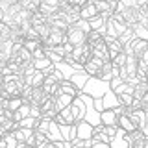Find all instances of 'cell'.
Wrapping results in <instances>:
<instances>
[{
    "label": "cell",
    "instance_id": "3",
    "mask_svg": "<svg viewBox=\"0 0 148 148\" xmlns=\"http://www.w3.org/2000/svg\"><path fill=\"white\" fill-rule=\"evenodd\" d=\"M65 43H67V32L52 28V30H50V34H48V37L43 41V46H45V48H54V46L65 45Z\"/></svg>",
    "mask_w": 148,
    "mask_h": 148
},
{
    "label": "cell",
    "instance_id": "35",
    "mask_svg": "<svg viewBox=\"0 0 148 148\" xmlns=\"http://www.w3.org/2000/svg\"><path fill=\"white\" fill-rule=\"evenodd\" d=\"M11 37V26L8 22L0 21V41H8Z\"/></svg>",
    "mask_w": 148,
    "mask_h": 148
},
{
    "label": "cell",
    "instance_id": "30",
    "mask_svg": "<svg viewBox=\"0 0 148 148\" xmlns=\"http://www.w3.org/2000/svg\"><path fill=\"white\" fill-rule=\"evenodd\" d=\"M132 32H133V37H137V39H145L148 41V28L143 24V22H139V24L132 26Z\"/></svg>",
    "mask_w": 148,
    "mask_h": 148
},
{
    "label": "cell",
    "instance_id": "8",
    "mask_svg": "<svg viewBox=\"0 0 148 148\" xmlns=\"http://www.w3.org/2000/svg\"><path fill=\"white\" fill-rule=\"evenodd\" d=\"M54 120L59 124V126H74V124H76V119H74V113H72L71 106L59 111V113L56 115V119H54Z\"/></svg>",
    "mask_w": 148,
    "mask_h": 148
},
{
    "label": "cell",
    "instance_id": "32",
    "mask_svg": "<svg viewBox=\"0 0 148 148\" xmlns=\"http://www.w3.org/2000/svg\"><path fill=\"white\" fill-rule=\"evenodd\" d=\"M30 115H32V106L30 104H22L21 108L15 111V120H17V122H21L22 119L30 117Z\"/></svg>",
    "mask_w": 148,
    "mask_h": 148
},
{
    "label": "cell",
    "instance_id": "24",
    "mask_svg": "<svg viewBox=\"0 0 148 148\" xmlns=\"http://www.w3.org/2000/svg\"><path fill=\"white\" fill-rule=\"evenodd\" d=\"M132 145H130V141L126 139V133L124 132H119V135L115 139H111L109 143V148H130Z\"/></svg>",
    "mask_w": 148,
    "mask_h": 148
},
{
    "label": "cell",
    "instance_id": "48",
    "mask_svg": "<svg viewBox=\"0 0 148 148\" xmlns=\"http://www.w3.org/2000/svg\"><path fill=\"white\" fill-rule=\"evenodd\" d=\"M119 2H122L126 8H132V6H137V0H119Z\"/></svg>",
    "mask_w": 148,
    "mask_h": 148
},
{
    "label": "cell",
    "instance_id": "42",
    "mask_svg": "<svg viewBox=\"0 0 148 148\" xmlns=\"http://www.w3.org/2000/svg\"><path fill=\"white\" fill-rule=\"evenodd\" d=\"M126 59H128V56H126V54H124V52H120V54L117 56V58H113V59H111V63H113V65H115V67H119V69H122V67H124V65H126Z\"/></svg>",
    "mask_w": 148,
    "mask_h": 148
},
{
    "label": "cell",
    "instance_id": "38",
    "mask_svg": "<svg viewBox=\"0 0 148 148\" xmlns=\"http://www.w3.org/2000/svg\"><path fill=\"white\" fill-rule=\"evenodd\" d=\"M37 122H39V119H37V117H32V115H30V117L22 119L18 124H21L22 128H32V130H35V128H37Z\"/></svg>",
    "mask_w": 148,
    "mask_h": 148
},
{
    "label": "cell",
    "instance_id": "46",
    "mask_svg": "<svg viewBox=\"0 0 148 148\" xmlns=\"http://www.w3.org/2000/svg\"><path fill=\"white\" fill-rule=\"evenodd\" d=\"M56 148H71V141H65V139L56 141Z\"/></svg>",
    "mask_w": 148,
    "mask_h": 148
},
{
    "label": "cell",
    "instance_id": "43",
    "mask_svg": "<svg viewBox=\"0 0 148 148\" xmlns=\"http://www.w3.org/2000/svg\"><path fill=\"white\" fill-rule=\"evenodd\" d=\"M91 104H92V109L96 111V113H102V111L106 109V104H104V98H92L91 100Z\"/></svg>",
    "mask_w": 148,
    "mask_h": 148
},
{
    "label": "cell",
    "instance_id": "6",
    "mask_svg": "<svg viewBox=\"0 0 148 148\" xmlns=\"http://www.w3.org/2000/svg\"><path fill=\"white\" fill-rule=\"evenodd\" d=\"M80 17H82V21H87V22L92 21V18H96V17H100L95 0H85V2L82 4L80 6Z\"/></svg>",
    "mask_w": 148,
    "mask_h": 148
},
{
    "label": "cell",
    "instance_id": "15",
    "mask_svg": "<svg viewBox=\"0 0 148 148\" xmlns=\"http://www.w3.org/2000/svg\"><path fill=\"white\" fill-rule=\"evenodd\" d=\"M126 45H130V48H132V52H133V56L139 59L143 54L148 50V41H145V39H137V37H133L130 43H126Z\"/></svg>",
    "mask_w": 148,
    "mask_h": 148
},
{
    "label": "cell",
    "instance_id": "25",
    "mask_svg": "<svg viewBox=\"0 0 148 148\" xmlns=\"http://www.w3.org/2000/svg\"><path fill=\"white\" fill-rule=\"evenodd\" d=\"M146 92H148V83L146 82H137L135 85H133V98L135 100H145V96H146Z\"/></svg>",
    "mask_w": 148,
    "mask_h": 148
},
{
    "label": "cell",
    "instance_id": "18",
    "mask_svg": "<svg viewBox=\"0 0 148 148\" xmlns=\"http://www.w3.org/2000/svg\"><path fill=\"white\" fill-rule=\"evenodd\" d=\"M71 82L74 83V85L78 87V91H83V87H85V83L89 82V76H87L83 71H74L72 72V76H71Z\"/></svg>",
    "mask_w": 148,
    "mask_h": 148
},
{
    "label": "cell",
    "instance_id": "53",
    "mask_svg": "<svg viewBox=\"0 0 148 148\" xmlns=\"http://www.w3.org/2000/svg\"><path fill=\"white\" fill-rule=\"evenodd\" d=\"M0 21H4V13L2 11H0Z\"/></svg>",
    "mask_w": 148,
    "mask_h": 148
},
{
    "label": "cell",
    "instance_id": "49",
    "mask_svg": "<svg viewBox=\"0 0 148 148\" xmlns=\"http://www.w3.org/2000/svg\"><path fill=\"white\" fill-rule=\"evenodd\" d=\"M15 148H30V146H28L26 143H17V146H15Z\"/></svg>",
    "mask_w": 148,
    "mask_h": 148
},
{
    "label": "cell",
    "instance_id": "12",
    "mask_svg": "<svg viewBox=\"0 0 148 148\" xmlns=\"http://www.w3.org/2000/svg\"><path fill=\"white\" fill-rule=\"evenodd\" d=\"M48 24H50V28H56V30H65V32L69 30V22L65 21L63 11H59V9L48 17Z\"/></svg>",
    "mask_w": 148,
    "mask_h": 148
},
{
    "label": "cell",
    "instance_id": "27",
    "mask_svg": "<svg viewBox=\"0 0 148 148\" xmlns=\"http://www.w3.org/2000/svg\"><path fill=\"white\" fill-rule=\"evenodd\" d=\"M59 87H61L63 92H67V95H72V96H76V98L82 95V92L78 91V87L74 85L71 80H61V82H59Z\"/></svg>",
    "mask_w": 148,
    "mask_h": 148
},
{
    "label": "cell",
    "instance_id": "14",
    "mask_svg": "<svg viewBox=\"0 0 148 148\" xmlns=\"http://www.w3.org/2000/svg\"><path fill=\"white\" fill-rule=\"evenodd\" d=\"M98 119H100V124L102 126H117V122H119V115L115 113V109H104L102 113L98 115Z\"/></svg>",
    "mask_w": 148,
    "mask_h": 148
},
{
    "label": "cell",
    "instance_id": "20",
    "mask_svg": "<svg viewBox=\"0 0 148 148\" xmlns=\"http://www.w3.org/2000/svg\"><path fill=\"white\" fill-rule=\"evenodd\" d=\"M113 63H111V61H108V63H104V65H102V69H100V74H98V80H102V82H111V78H113L115 76V74H113Z\"/></svg>",
    "mask_w": 148,
    "mask_h": 148
},
{
    "label": "cell",
    "instance_id": "1",
    "mask_svg": "<svg viewBox=\"0 0 148 148\" xmlns=\"http://www.w3.org/2000/svg\"><path fill=\"white\" fill-rule=\"evenodd\" d=\"M126 30H128V26L122 21L120 13H113L111 18H108V22H106V35H109V37H117L119 39Z\"/></svg>",
    "mask_w": 148,
    "mask_h": 148
},
{
    "label": "cell",
    "instance_id": "36",
    "mask_svg": "<svg viewBox=\"0 0 148 148\" xmlns=\"http://www.w3.org/2000/svg\"><path fill=\"white\" fill-rule=\"evenodd\" d=\"M91 146H92L91 139H89V141H85V139L76 137V139H72V141H71V148H91Z\"/></svg>",
    "mask_w": 148,
    "mask_h": 148
},
{
    "label": "cell",
    "instance_id": "13",
    "mask_svg": "<svg viewBox=\"0 0 148 148\" xmlns=\"http://www.w3.org/2000/svg\"><path fill=\"white\" fill-rule=\"evenodd\" d=\"M92 56H95V58H98V59H102V61H104V63L111 61V56H109L108 45H106V41H104V39H102L100 43L92 45Z\"/></svg>",
    "mask_w": 148,
    "mask_h": 148
},
{
    "label": "cell",
    "instance_id": "7",
    "mask_svg": "<svg viewBox=\"0 0 148 148\" xmlns=\"http://www.w3.org/2000/svg\"><path fill=\"white\" fill-rule=\"evenodd\" d=\"M102 65H104V61L92 56V58L89 59V61H87V63H85V65H83V67H82V71L85 72V74H87V76H89V78H98V74H100V69H102Z\"/></svg>",
    "mask_w": 148,
    "mask_h": 148
},
{
    "label": "cell",
    "instance_id": "31",
    "mask_svg": "<svg viewBox=\"0 0 148 148\" xmlns=\"http://www.w3.org/2000/svg\"><path fill=\"white\" fill-rule=\"evenodd\" d=\"M34 67H35V71H41V72H45V71H48L50 67H54V63L50 61L48 58H39V59H34Z\"/></svg>",
    "mask_w": 148,
    "mask_h": 148
},
{
    "label": "cell",
    "instance_id": "47",
    "mask_svg": "<svg viewBox=\"0 0 148 148\" xmlns=\"http://www.w3.org/2000/svg\"><path fill=\"white\" fill-rule=\"evenodd\" d=\"M63 50H65V58H67V56H71V54H72L74 45H71V43H65V45H63Z\"/></svg>",
    "mask_w": 148,
    "mask_h": 148
},
{
    "label": "cell",
    "instance_id": "44",
    "mask_svg": "<svg viewBox=\"0 0 148 148\" xmlns=\"http://www.w3.org/2000/svg\"><path fill=\"white\" fill-rule=\"evenodd\" d=\"M137 8H139V11H141L143 18L148 21V0H137Z\"/></svg>",
    "mask_w": 148,
    "mask_h": 148
},
{
    "label": "cell",
    "instance_id": "11",
    "mask_svg": "<svg viewBox=\"0 0 148 148\" xmlns=\"http://www.w3.org/2000/svg\"><path fill=\"white\" fill-rule=\"evenodd\" d=\"M104 41H106V45H108V50H109L111 59L117 58L120 52H124V45L120 43V39H117V37H109V35H106V37H104Z\"/></svg>",
    "mask_w": 148,
    "mask_h": 148
},
{
    "label": "cell",
    "instance_id": "39",
    "mask_svg": "<svg viewBox=\"0 0 148 148\" xmlns=\"http://www.w3.org/2000/svg\"><path fill=\"white\" fill-rule=\"evenodd\" d=\"M43 83H45V72L35 71V74H34V78H32V83H30V85H32V87H43Z\"/></svg>",
    "mask_w": 148,
    "mask_h": 148
},
{
    "label": "cell",
    "instance_id": "40",
    "mask_svg": "<svg viewBox=\"0 0 148 148\" xmlns=\"http://www.w3.org/2000/svg\"><path fill=\"white\" fill-rule=\"evenodd\" d=\"M39 46H43V41H41V39H26L24 41V48H28L30 52L37 50Z\"/></svg>",
    "mask_w": 148,
    "mask_h": 148
},
{
    "label": "cell",
    "instance_id": "23",
    "mask_svg": "<svg viewBox=\"0 0 148 148\" xmlns=\"http://www.w3.org/2000/svg\"><path fill=\"white\" fill-rule=\"evenodd\" d=\"M106 37V28H102V30H91L89 34H87V39H85V43L87 45H96V43H100L102 39Z\"/></svg>",
    "mask_w": 148,
    "mask_h": 148
},
{
    "label": "cell",
    "instance_id": "50",
    "mask_svg": "<svg viewBox=\"0 0 148 148\" xmlns=\"http://www.w3.org/2000/svg\"><path fill=\"white\" fill-rule=\"evenodd\" d=\"M143 133H145V137H148V122L143 126Z\"/></svg>",
    "mask_w": 148,
    "mask_h": 148
},
{
    "label": "cell",
    "instance_id": "37",
    "mask_svg": "<svg viewBox=\"0 0 148 148\" xmlns=\"http://www.w3.org/2000/svg\"><path fill=\"white\" fill-rule=\"evenodd\" d=\"M21 4H22V8H26L32 13L41 8V0H21Z\"/></svg>",
    "mask_w": 148,
    "mask_h": 148
},
{
    "label": "cell",
    "instance_id": "56",
    "mask_svg": "<svg viewBox=\"0 0 148 148\" xmlns=\"http://www.w3.org/2000/svg\"><path fill=\"white\" fill-rule=\"evenodd\" d=\"M108 2H115V0H108Z\"/></svg>",
    "mask_w": 148,
    "mask_h": 148
},
{
    "label": "cell",
    "instance_id": "2",
    "mask_svg": "<svg viewBox=\"0 0 148 148\" xmlns=\"http://www.w3.org/2000/svg\"><path fill=\"white\" fill-rule=\"evenodd\" d=\"M26 87L24 80H22V76H18L15 82H8V83H2V89H0V96H2L4 100L8 98H17V96L22 95V89Z\"/></svg>",
    "mask_w": 148,
    "mask_h": 148
},
{
    "label": "cell",
    "instance_id": "29",
    "mask_svg": "<svg viewBox=\"0 0 148 148\" xmlns=\"http://www.w3.org/2000/svg\"><path fill=\"white\" fill-rule=\"evenodd\" d=\"M24 104V100H22V96H17V98H8V100H4V109H9V111H15L21 108V106Z\"/></svg>",
    "mask_w": 148,
    "mask_h": 148
},
{
    "label": "cell",
    "instance_id": "17",
    "mask_svg": "<svg viewBox=\"0 0 148 148\" xmlns=\"http://www.w3.org/2000/svg\"><path fill=\"white\" fill-rule=\"evenodd\" d=\"M71 109H72V113H74L76 124L80 122V120H83V119H85V104H83V100H80V96H78V98L72 102Z\"/></svg>",
    "mask_w": 148,
    "mask_h": 148
},
{
    "label": "cell",
    "instance_id": "54",
    "mask_svg": "<svg viewBox=\"0 0 148 148\" xmlns=\"http://www.w3.org/2000/svg\"><path fill=\"white\" fill-rule=\"evenodd\" d=\"M0 82H2V69H0Z\"/></svg>",
    "mask_w": 148,
    "mask_h": 148
},
{
    "label": "cell",
    "instance_id": "51",
    "mask_svg": "<svg viewBox=\"0 0 148 148\" xmlns=\"http://www.w3.org/2000/svg\"><path fill=\"white\" fill-rule=\"evenodd\" d=\"M45 148H56V143H52V141H50V143H48V145H46Z\"/></svg>",
    "mask_w": 148,
    "mask_h": 148
},
{
    "label": "cell",
    "instance_id": "33",
    "mask_svg": "<svg viewBox=\"0 0 148 148\" xmlns=\"http://www.w3.org/2000/svg\"><path fill=\"white\" fill-rule=\"evenodd\" d=\"M48 22V17L45 13H41L39 9L32 13V26H41V24H46Z\"/></svg>",
    "mask_w": 148,
    "mask_h": 148
},
{
    "label": "cell",
    "instance_id": "22",
    "mask_svg": "<svg viewBox=\"0 0 148 148\" xmlns=\"http://www.w3.org/2000/svg\"><path fill=\"white\" fill-rule=\"evenodd\" d=\"M46 137H48L52 143L61 141V139H63V135H61V126H59L56 120H52V122H50V128H48V133H46Z\"/></svg>",
    "mask_w": 148,
    "mask_h": 148
},
{
    "label": "cell",
    "instance_id": "41",
    "mask_svg": "<svg viewBox=\"0 0 148 148\" xmlns=\"http://www.w3.org/2000/svg\"><path fill=\"white\" fill-rule=\"evenodd\" d=\"M50 122H52V120H46V119H39V122H37V128H35V132H39V133H48Z\"/></svg>",
    "mask_w": 148,
    "mask_h": 148
},
{
    "label": "cell",
    "instance_id": "45",
    "mask_svg": "<svg viewBox=\"0 0 148 148\" xmlns=\"http://www.w3.org/2000/svg\"><path fill=\"white\" fill-rule=\"evenodd\" d=\"M41 2H43L45 6H48V8H54V9L59 8V0H41Z\"/></svg>",
    "mask_w": 148,
    "mask_h": 148
},
{
    "label": "cell",
    "instance_id": "55",
    "mask_svg": "<svg viewBox=\"0 0 148 148\" xmlns=\"http://www.w3.org/2000/svg\"><path fill=\"white\" fill-rule=\"evenodd\" d=\"M145 82H146V83H148V72H146V78H145Z\"/></svg>",
    "mask_w": 148,
    "mask_h": 148
},
{
    "label": "cell",
    "instance_id": "5",
    "mask_svg": "<svg viewBox=\"0 0 148 148\" xmlns=\"http://www.w3.org/2000/svg\"><path fill=\"white\" fill-rule=\"evenodd\" d=\"M122 21L126 22V26L128 28H132V26H135L139 24V22L143 21V15H141V11H139V8L137 6H132V8H126L122 13Z\"/></svg>",
    "mask_w": 148,
    "mask_h": 148
},
{
    "label": "cell",
    "instance_id": "52",
    "mask_svg": "<svg viewBox=\"0 0 148 148\" xmlns=\"http://www.w3.org/2000/svg\"><path fill=\"white\" fill-rule=\"evenodd\" d=\"M0 109H4V98L0 96Z\"/></svg>",
    "mask_w": 148,
    "mask_h": 148
},
{
    "label": "cell",
    "instance_id": "9",
    "mask_svg": "<svg viewBox=\"0 0 148 148\" xmlns=\"http://www.w3.org/2000/svg\"><path fill=\"white\" fill-rule=\"evenodd\" d=\"M117 128L120 130V132H124V133H133L137 128V124L133 122V119L130 117L128 113H122V115H119V122H117Z\"/></svg>",
    "mask_w": 148,
    "mask_h": 148
},
{
    "label": "cell",
    "instance_id": "4",
    "mask_svg": "<svg viewBox=\"0 0 148 148\" xmlns=\"http://www.w3.org/2000/svg\"><path fill=\"white\" fill-rule=\"evenodd\" d=\"M85 39H87V32L83 30V28H80L78 24L69 26V30H67V43H71L74 46H80V45L85 43Z\"/></svg>",
    "mask_w": 148,
    "mask_h": 148
},
{
    "label": "cell",
    "instance_id": "34",
    "mask_svg": "<svg viewBox=\"0 0 148 148\" xmlns=\"http://www.w3.org/2000/svg\"><path fill=\"white\" fill-rule=\"evenodd\" d=\"M119 98V104L124 106V108H130V106L133 104V95L132 92H120V95H117Z\"/></svg>",
    "mask_w": 148,
    "mask_h": 148
},
{
    "label": "cell",
    "instance_id": "19",
    "mask_svg": "<svg viewBox=\"0 0 148 148\" xmlns=\"http://www.w3.org/2000/svg\"><path fill=\"white\" fill-rule=\"evenodd\" d=\"M74 100H76V96L67 95V92H61L59 96H56V109L61 111V109H65V108H69V106H72Z\"/></svg>",
    "mask_w": 148,
    "mask_h": 148
},
{
    "label": "cell",
    "instance_id": "26",
    "mask_svg": "<svg viewBox=\"0 0 148 148\" xmlns=\"http://www.w3.org/2000/svg\"><path fill=\"white\" fill-rule=\"evenodd\" d=\"M34 132H35V130H32V128H22V126H18L15 132H11V133H13V137L17 139V143H26L28 137H30Z\"/></svg>",
    "mask_w": 148,
    "mask_h": 148
},
{
    "label": "cell",
    "instance_id": "21",
    "mask_svg": "<svg viewBox=\"0 0 148 148\" xmlns=\"http://www.w3.org/2000/svg\"><path fill=\"white\" fill-rule=\"evenodd\" d=\"M128 115L133 119V122L137 124V128H141L143 130V126L146 124V111L145 109H135V111H128Z\"/></svg>",
    "mask_w": 148,
    "mask_h": 148
},
{
    "label": "cell",
    "instance_id": "57",
    "mask_svg": "<svg viewBox=\"0 0 148 148\" xmlns=\"http://www.w3.org/2000/svg\"><path fill=\"white\" fill-rule=\"evenodd\" d=\"M91 148H92V146H91Z\"/></svg>",
    "mask_w": 148,
    "mask_h": 148
},
{
    "label": "cell",
    "instance_id": "16",
    "mask_svg": "<svg viewBox=\"0 0 148 148\" xmlns=\"http://www.w3.org/2000/svg\"><path fill=\"white\" fill-rule=\"evenodd\" d=\"M91 141H95V143H106V145H109V143H111V137L108 135V132H106V126H102L100 122L96 124L95 130H92Z\"/></svg>",
    "mask_w": 148,
    "mask_h": 148
},
{
    "label": "cell",
    "instance_id": "28",
    "mask_svg": "<svg viewBox=\"0 0 148 148\" xmlns=\"http://www.w3.org/2000/svg\"><path fill=\"white\" fill-rule=\"evenodd\" d=\"M48 95H45L43 87H34V91H32V98H30V106H41V102H43Z\"/></svg>",
    "mask_w": 148,
    "mask_h": 148
},
{
    "label": "cell",
    "instance_id": "10",
    "mask_svg": "<svg viewBox=\"0 0 148 148\" xmlns=\"http://www.w3.org/2000/svg\"><path fill=\"white\" fill-rule=\"evenodd\" d=\"M92 130H95V126H92L87 119H83V120H80V122L76 124V137L89 141V139L92 137Z\"/></svg>",
    "mask_w": 148,
    "mask_h": 148
}]
</instances>
